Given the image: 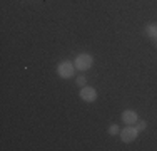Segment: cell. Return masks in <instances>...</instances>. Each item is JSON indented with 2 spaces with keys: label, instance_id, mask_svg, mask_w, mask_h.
Masks as SVG:
<instances>
[{
  "label": "cell",
  "instance_id": "obj_1",
  "mask_svg": "<svg viewBox=\"0 0 157 151\" xmlns=\"http://www.w3.org/2000/svg\"><path fill=\"white\" fill-rule=\"evenodd\" d=\"M74 66H75L77 71L85 72V71H89L94 66V57L90 54H78L75 57V60H74Z\"/></svg>",
  "mask_w": 157,
  "mask_h": 151
},
{
  "label": "cell",
  "instance_id": "obj_2",
  "mask_svg": "<svg viewBox=\"0 0 157 151\" xmlns=\"http://www.w3.org/2000/svg\"><path fill=\"white\" fill-rule=\"evenodd\" d=\"M57 74L60 79H72L74 74H75V66H74V62H70V60H62V62H59Z\"/></svg>",
  "mask_w": 157,
  "mask_h": 151
},
{
  "label": "cell",
  "instance_id": "obj_3",
  "mask_svg": "<svg viewBox=\"0 0 157 151\" xmlns=\"http://www.w3.org/2000/svg\"><path fill=\"white\" fill-rule=\"evenodd\" d=\"M119 136H121V139L124 143H132L139 136V129L136 128V124H125V128L119 133Z\"/></svg>",
  "mask_w": 157,
  "mask_h": 151
},
{
  "label": "cell",
  "instance_id": "obj_4",
  "mask_svg": "<svg viewBox=\"0 0 157 151\" xmlns=\"http://www.w3.org/2000/svg\"><path fill=\"white\" fill-rule=\"evenodd\" d=\"M78 96H80L82 101H85V103H94L97 101V91L95 88H92V86H84V88H80V92H78Z\"/></svg>",
  "mask_w": 157,
  "mask_h": 151
},
{
  "label": "cell",
  "instance_id": "obj_5",
  "mask_svg": "<svg viewBox=\"0 0 157 151\" xmlns=\"http://www.w3.org/2000/svg\"><path fill=\"white\" fill-rule=\"evenodd\" d=\"M122 121H124L125 124H136L137 121H139V114H137L134 109H125V111L122 112Z\"/></svg>",
  "mask_w": 157,
  "mask_h": 151
},
{
  "label": "cell",
  "instance_id": "obj_6",
  "mask_svg": "<svg viewBox=\"0 0 157 151\" xmlns=\"http://www.w3.org/2000/svg\"><path fill=\"white\" fill-rule=\"evenodd\" d=\"M145 35L151 37V39L157 37V24H149V25H145Z\"/></svg>",
  "mask_w": 157,
  "mask_h": 151
},
{
  "label": "cell",
  "instance_id": "obj_7",
  "mask_svg": "<svg viewBox=\"0 0 157 151\" xmlns=\"http://www.w3.org/2000/svg\"><path fill=\"white\" fill-rule=\"evenodd\" d=\"M119 133H121V129H119L117 124H110V126H109V134L110 136H117Z\"/></svg>",
  "mask_w": 157,
  "mask_h": 151
},
{
  "label": "cell",
  "instance_id": "obj_8",
  "mask_svg": "<svg viewBox=\"0 0 157 151\" xmlns=\"http://www.w3.org/2000/svg\"><path fill=\"white\" fill-rule=\"evenodd\" d=\"M85 81H87V79H85V76H78V77L75 79V84L78 86V88H84V86H85Z\"/></svg>",
  "mask_w": 157,
  "mask_h": 151
},
{
  "label": "cell",
  "instance_id": "obj_9",
  "mask_svg": "<svg viewBox=\"0 0 157 151\" xmlns=\"http://www.w3.org/2000/svg\"><path fill=\"white\" fill-rule=\"evenodd\" d=\"M136 128L139 129V133H140V131H144L145 128H147V121H137V123H136Z\"/></svg>",
  "mask_w": 157,
  "mask_h": 151
},
{
  "label": "cell",
  "instance_id": "obj_10",
  "mask_svg": "<svg viewBox=\"0 0 157 151\" xmlns=\"http://www.w3.org/2000/svg\"><path fill=\"white\" fill-rule=\"evenodd\" d=\"M154 44H155V47H157V37H154Z\"/></svg>",
  "mask_w": 157,
  "mask_h": 151
}]
</instances>
